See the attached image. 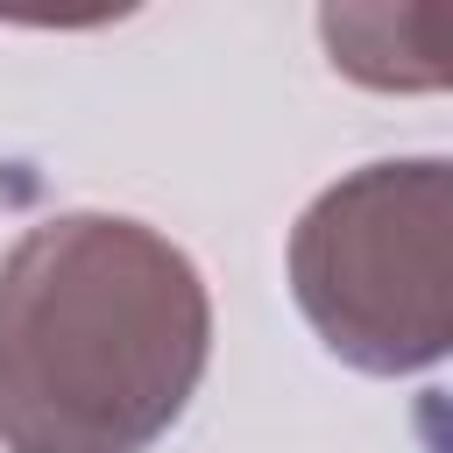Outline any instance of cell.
<instances>
[{
    "mask_svg": "<svg viewBox=\"0 0 453 453\" xmlns=\"http://www.w3.org/2000/svg\"><path fill=\"white\" fill-rule=\"evenodd\" d=\"M212 354L198 262L142 219L57 212L0 255V446L149 453Z\"/></svg>",
    "mask_w": 453,
    "mask_h": 453,
    "instance_id": "obj_1",
    "label": "cell"
},
{
    "mask_svg": "<svg viewBox=\"0 0 453 453\" xmlns=\"http://www.w3.org/2000/svg\"><path fill=\"white\" fill-rule=\"evenodd\" d=\"M290 297L361 375H418L453 340V163L389 156L290 226Z\"/></svg>",
    "mask_w": 453,
    "mask_h": 453,
    "instance_id": "obj_2",
    "label": "cell"
}]
</instances>
